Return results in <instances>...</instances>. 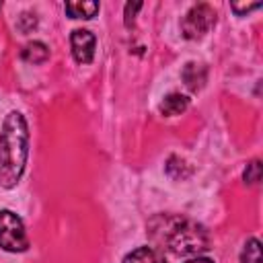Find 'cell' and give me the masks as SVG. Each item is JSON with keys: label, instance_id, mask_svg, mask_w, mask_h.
<instances>
[{"label": "cell", "instance_id": "obj_4", "mask_svg": "<svg viewBox=\"0 0 263 263\" xmlns=\"http://www.w3.org/2000/svg\"><path fill=\"white\" fill-rule=\"evenodd\" d=\"M216 23V12L210 4H195L183 18L181 31L187 39H201Z\"/></svg>", "mask_w": 263, "mask_h": 263}, {"label": "cell", "instance_id": "obj_5", "mask_svg": "<svg viewBox=\"0 0 263 263\" xmlns=\"http://www.w3.org/2000/svg\"><path fill=\"white\" fill-rule=\"evenodd\" d=\"M70 43H72V55L78 64H90L92 62V55H95V45H97V39L90 31L86 29H74L72 31V37H70Z\"/></svg>", "mask_w": 263, "mask_h": 263}, {"label": "cell", "instance_id": "obj_16", "mask_svg": "<svg viewBox=\"0 0 263 263\" xmlns=\"http://www.w3.org/2000/svg\"><path fill=\"white\" fill-rule=\"evenodd\" d=\"M0 6H2V4H0Z\"/></svg>", "mask_w": 263, "mask_h": 263}, {"label": "cell", "instance_id": "obj_6", "mask_svg": "<svg viewBox=\"0 0 263 263\" xmlns=\"http://www.w3.org/2000/svg\"><path fill=\"white\" fill-rule=\"evenodd\" d=\"M123 263H166L162 251L154 247H138L129 255H125Z\"/></svg>", "mask_w": 263, "mask_h": 263}, {"label": "cell", "instance_id": "obj_14", "mask_svg": "<svg viewBox=\"0 0 263 263\" xmlns=\"http://www.w3.org/2000/svg\"><path fill=\"white\" fill-rule=\"evenodd\" d=\"M140 8H142V4H140V2H136V4H127V6H125V25H129V23H132L134 14H136Z\"/></svg>", "mask_w": 263, "mask_h": 263}, {"label": "cell", "instance_id": "obj_12", "mask_svg": "<svg viewBox=\"0 0 263 263\" xmlns=\"http://www.w3.org/2000/svg\"><path fill=\"white\" fill-rule=\"evenodd\" d=\"M245 183L247 185H257L261 181V162L259 160H251L245 168Z\"/></svg>", "mask_w": 263, "mask_h": 263}, {"label": "cell", "instance_id": "obj_15", "mask_svg": "<svg viewBox=\"0 0 263 263\" xmlns=\"http://www.w3.org/2000/svg\"><path fill=\"white\" fill-rule=\"evenodd\" d=\"M187 263H214V261H210V259H203V257H195V259H189Z\"/></svg>", "mask_w": 263, "mask_h": 263}, {"label": "cell", "instance_id": "obj_3", "mask_svg": "<svg viewBox=\"0 0 263 263\" xmlns=\"http://www.w3.org/2000/svg\"><path fill=\"white\" fill-rule=\"evenodd\" d=\"M0 247L10 253H21L29 247L23 220L10 210H0Z\"/></svg>", "mask_w": 263, "mask_h": 263}, {"label": "cell", "instance_id": "obj_7", "mask_svg": "<svg viewBox=\"0 0 263 263\" xmlns=\"http://www.w3.org/2000/svg\"><path fill=\"white\" fill-rule=\"evenodd\" d=\"M189 105V99L179 95V92H171L164 97V101L160 103V113L162 115H168V117H175V115H181Z\"/></svg>", "mask_w": 263, "mask_h": 263}, {"label": "cell", "instance_id": "obj_11", "mask_svg": "<svg viewBox=\"0 0 263 263\" xmlns=\"http://www.w3.org/2000/svg\"><path fill=\"white\" fill-rule=\"evenodd\" d=\"M240 263H261V242L259 238L247 240L240 253Z\"/></svg>", "mask_w": 263, "mask_h": 263}, {"label": "cell", "instance_id": "obj_13", "mask_svg": "<svg viewBox=\"0 0 263 263\" xmlns=\"http://www.w3.org/2000/svg\"><path fill=\"white\" fill-rule=\"evenodd\" d=\"M259 6H261L259 2H255V4H232V10H234L236 14H245V12L255 10V8H259Z\"/></svg>", "mask_w": 263, "mask_h": 263}, {"label": "cell", "instance_id": "obj_9", "mask_svg": "<svg viewBox=\"0 0 263 263\" xmlns=\"http://www.w3.org/2000/svg\"><path fill=\"white\" fill-rule=\"evenodd\" d=\"M21 55H23V60L29 62V64H41V62L47 60L49 49H47V45L41 43V41H31V43H27V45L23 47V53H21Z\"/></svg>", "mask_w": 263, "mask_h": 263}, {"label": "cell", "instance_id": "obj_10", "mask_svg": "<svg viewBox=\"0 0 263 263\" xmlns=\"http://www.w3.org/2000/svg\"><path fill=\"white\" fill-rule=\"evenodd\" d=\"M66 12L72 18H92L99 12V2H66Z\"/></svg>", "mask_w": 263, "mask_h": 263}, {"label": "cell", "instance_id": "obj_8", "mask_svg": "<svg viewBox=\"0 0 263 263\" xmlns=\"http://www.w3.org/2000/svg\"><path fill=\"white\" fill-rule=\"evenodd\" d=\"M183 80H185V84L191 88V90H199L201 86H203V82H205V70H203V66H199V64H187L185 68H183Z\"/></svg>", "mask_w": 263, "mask_h": 263}, {"label": "cell", "instance_id": "obj_2", "mask_svg": "<svg viewBox=\"0 0 263 263\" xmlns=\"http://www.w3.org/2000/svg\"><path fill=\"white\" fill-rule=\"evenodd\" d=\"M152 236L175 255H199L210 249L208 232L189 218L160 216L150 224Z\"/></svg>", "mask_w": 263, "mask_h": 263}, {"label": "cell", "instance_id": "obj_1", "mask_svg": "<svg viewBox=\"0 0 263 263\" xmlns=\"http://www.w3.org/2000/svg\"><path fill=\"white\" fill-rule=\"evenodd\" d=\"M29 156V127L18 111H10L0 127V185L14 187Z\"/></svg>", "mask_w": 263, "mask_h": 263}]
</instances>
